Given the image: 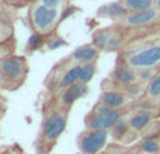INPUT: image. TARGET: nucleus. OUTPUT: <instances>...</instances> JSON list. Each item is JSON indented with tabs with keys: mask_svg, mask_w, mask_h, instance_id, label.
Masks as SVG:
<instances>
[{
	"mask_svg": "<svg viewBox=\"0 0 160 154\" xmlns=\"http://www.w3.org/2000/svg\"><path fill=\"white\" fill-rule=\"evenodd\" d=\"M69 115V109L58 105L51 95L48 97L42 105L41 123L34 142L35 154H51L53 152L61 136L66 130Z\"/></svg>",
	"mask_w": 160,
	"mask_h": 154,
	"instance_id": "nucleus-1",
	"label": "nucleus"
},
{
	"mask_svg": "<svg viewBox=\"0 0 160 154\" xmlns=\"http://www.w3.org/2000/svg\"><path fill=\"white\" fill-rule=\"evenodd\" d=\"M117 59L138 72H156L160 67V32L131 38L117 53Z\"/></svg>",
	"mask_w": 160,
	"mask_h": 154,
	"instance_id": "nucleus-2",
	"label": "nucleus"
},
{
	"mask_svg": "<svg viewBox=\"0 0 160 154\" xmlns=\"http://www.w3.org/2000/svg\"><path fill=\"white\" fill-rule=\"evenodd\" d=\"M30 62L25 55L0 56V90L14 93L27 83L30 76Z\"/></svg>",
	"mask_w": 160,
	"mask_h": 154,
	"instance_id": "nucleus-3",
	"label": "nucleus"
},
{
	"mask_svg": "<svg viewBox=\"0 0 160 154\" xmlns=\"http://www.w3.org/2000/svg\"><path fill=\"white\" fill-rule=\"evenodd\" d=\"M68 11H70V6L65 10H59V8L47 7L42 3L37 2L35 4L27 8L28 27L32 34L49 36L58 31V27L62 20L69 16V14H65Z\"/></svg>",
	"mask_w": 160,
	"mask_h": 154,
	"instance_id": "nucleus-4",
	"label": "nucleus"
},
{
	"mask_svg": "<svg viewBox=\"0 0 160 154\" xmlns=\"http://www.w3.org/2000/svg\"><path fill=\"white\" fill-rule=\"evenodd\" d=\"M82 69L83 65L75 63L72 58L68 55L66 58L61 59L58 63L52 66V69L45 77L44 88L51 95H56V94L62 93L66 88L79 83Z\"/></svg>",
	"mask_w": 160,
	"mask_h": 154,
	"instance_id": "nucleus-5",
	"label": "nucleus"
},
{
	"mask_svg": "<svg viewBox=\"0 0 160 154\" xmlns=\"http://www.w3.org/2000/svg\"><path fill=\"white\" fill-rule=\"evenodd\" d=\"M131 111H132V105L128 108H121V109H112L96 102L84 116V129L110 130L122 116L129 113Z\"/></svg>",
	"mask_w": 160,
	"mask_h": 154,
	"instance_id": "nucleus-6",
	"label": "nucleus"
},
{
	"mask_svg": "<svg viewBox=\"0 0 160 154\" xmlns=\"http://www.w3.org/2000/svg\"><path fill=\"white\" fill-rule=\"evenodd\" d=\"M17 11L0 3V56L16 53Z\"/></svg>",
	"mask_w": 160,
	"mask_h": 154,
	"instance_id": "nucleus-7",
	"label": "nucleus"
},
{
	"mask_svg": "<svg viewBox=\"0 0 160 154\" xmlns=\"http://www.w3.org/2000/svg\"><path fill=\"white\" fill-rule=\"evenodd\" d=\"M91 42L98 48L101 52H114L118 53L125 45V35L121 27L112 22L111 25L98 28L93 32Z\"/></svg>",
	"mask_w": 160,
	"mask_h": 154,
	"instance_id": "nucleus-8",
	"label": "nucleus"
},
{
	"mask_svg": "<svg viewBox=\"0 0 160 154\" xmlns=\"http://www.w3.org/2000/svg\"><path fill=\"white\" fill-rule=\"evenodd\" d=\"M110 130H87L78 136V147L82 154H100L107 146Z\"/></svg>",
	"mask_w": 160,
	"mask_h": 154,
	"instance_id": "nucleus-9",
	"label": "nucleus"
},
{
	"mask_svg": "<svg viewBox=\"0 0 160 154\" xmlns=\"http://www.w3.org/2000/svg\"><path fill=\"white\" fill-rule=\"evenodd\" d=\"M135 101L136 99L129 93H127L124 90H119V88H112V87L101 88V93H100L98 98H97V104L107 108H112V109L128 108Z\"/></svg>",
	"mask_w": 160,
	"mask_h": 154,
	"instance_id": "nucleus-10",
	"label": "nucleus"
},
{
	"mask_svg": "<svg viewBox=\"0 0 160 154\" xmlns=\"http://www.w3.org/2000/svg\"><path fill=\"white\" fill-rule=\"evenodd\" d=\"M155 119H160V115L155 111L145 109V108H132L128 113V123L129 128L138 135H142L148 126L152 123Z\"/></svg>",
	"mask_w": 160,
	"mask_h": 154,
	"instance_id": "nucleus-11",
	"label": "nucleus"
},
{
	"mask_svg": "<svg viewBox=\"0 0 160 154\" xmlns=\"http://www.w3.org/2000/svg\"><path fill=\"white\" fill-rule=\"evenodd\" d=\"M87 93H88V84L76 83L75 85L66 88L65 91L56 94V95H51V94H48V95L52 97V99L58 105H61V107H63V108H66V109L72 111L75 102L78 101V99L82 98V97H84Z\"/></svg>",
	"mask_w": 160,
	"mask_h": 154,
	"instance_id": "nucleus-12",
	"label": "nucleus"
},
{
	"mask_svg": "<svg viewBox=\"0 0 160 154\" xmlns=\"http://www.w3.org/2000/svg\"><path fill=\"white\" fill-rule=\"evenodd\" d=\"M136 136H139L138 133H135L132 129L129 128V123H128V113L125 116H122L115 125L110 129V137L112 139L114 142L121 144H129L132 143L136 139Z\"/></svg>",
	"mask_w": 160,
	"mask_h": 154,
	"instance_id": "nucleus-13",
	"label": "nucleus"
},
{
	"mask_svg": "<svg viewBox=\"0 0 160 154\" xmlns=\"http://www.w3.org/2000/svg\"><path fill=\"white\" fill-rule=\"evenodd\" d=\"M69 56L72 58V60L75 63L79 65L96 63V62H98L100 56H101V51L93 42H88V44H83L78 46Z\"/></svg>",
	"mask_w": 160,
	"mask_h": 154,
	"instance_id": "nucleus-14",
	"label": "nucleus"
},
{
	"mask_svg": "<svg viewBox=\"0 0 160 154\" xmlns=\"http://www.w3.org/2000/svg\"><path fill=\"white\" fill-rule=\"evenodd\" d=\"M128 13H129V11L122 6V3L119 2V0H117V2H111V3L102 4L101 7L97 10V17H100V18H108L112 22H115V21H118V20H121L122 17H125Z\"/></svg>",
	"mask_w": 160,
	"mask_h": 154,
	"instance_id": "nucleus-15",
	"label": "nucleus"
},
{
	"mask_svg": "<svg viewBox=\"0 0 160 154\" xmlns=\"http://www.w3.org/2000/svg\"><path fill=\"white\" fill-rule=\"evenodd\" d=\"M160 137H143L136 152L142 154H160Z\"/></svg>",
	"mask_w": 160,
	"mask_h": 154,
	"instance_id": "nucleus-16",
	"label": "nucleus"
},
{
	"mask_svg": "<svg viewBox=\"0 0 160 154\" xmlns=\"http://www.w3.org/2000/svg\"><path fill=\"white\" fill-rule=\"evenodd\" d=\"M129 13L135 11H143L155 7V0H119Z\"/></svg>",
	"mask_w": 160,
	"mask_h": 154,
	"instance_id": "nucleus-17",
	"label": "nucleus"
},
{
	"mask_svg": "<svg viewBox=\"0 0 160 154\" xmlns=\"http://www.w3.org/2000/svg\"><path fill=\"white\" fill-rule=\"evenodd\" d=\"M97 72V62L96 63H87V65H83V69L82 73H80V79L79 83H83V84H88L91 81V79L94 77Z\"/></svg>",
	"mask_w": 160,
	"mask_h": 154,
	"instance_id": "nucleus-18",
	"label": "nucleus"
},
{
	"mask_svg": "<svg viewBox=\"0 0 160 154\" xmlns=\"http://www.w3.org/2000/svg\"><path fill=\"white\" fill-rule=\"evenodd\" d=\"M37 2H39V0H0L2 4L7 6V7L13 8V10H16V11L31 7V6L35 4Z\"/></svg>",
	"mask_w": 160,
	"mask_h": 154,
	"instance_id": "nucleus-19",
	"label": "nucleus"
},
{
	"mask_svg": "<svg viewBox=\"0 0 160 154\" xmlns=\"http://www.w3.org/2000/svg\"><path fill=\"white\" fill-rule=\"evenodd\" d=\"M47 38L48 36H44V35H38V34H32L27 44V48L25 51L27 52H35V51L41 49L42 46H45V42H47Z\"/></svg>",
	"mask_w": 160,
	"mask_h": 154,
	"instance_id": "nucleus-20",
	"label": "nucleus"
},
{
	"mask_svg": "<svg viewBox=\"0 0 160 154\" xmlns=\"http://www.w3.org/2000/svg\"><path fill=\"white\" fill-rule=\"evenodd\" d=\"M62 45H66V41L62 38L61 35H58V31L52 35H49L47 38V42H45V46H47L48 51H52V49H58L61 48Z\"/></svg>",
	"mask_w": 160,
	"mask_h": 154,
	"instance_id": "nucleus-21",
	"label": "nucleus"
},
{
	"mask_svg": "<svg viewBox=\"0 0 160 154\" xmlns=\"http://www.w3.org/2000/svg\"><path fill=\"white\" fill-rule=\"evenodd\" d=\"M39 3H42V4L47 6V7L59 8V10H65L66 7L70 6L66 3V0H39Z\"/></svg>",
	"mask_w": 160,
	"mask_h": 154,
	"instance_id": "nucleus-22",
	"label": "nucleus"
},
{
	"mask_svg": "<svg viewBox=\"0 0 160 154\" xmlns=\"http://www.w3.org/2000/svg\"><path fill=\"white\" fill-rule=\"evenodd\" d=\"M7 109H8L7 98H6V95H3V94L0 93V122H2L3 118L6 116V113H7Z\"/></svg>",
	"mask_w": 160,
	"mask_h": 154,
	"instance_id": "nucleus-23",
	"label": "nucleus"
},
{
	"mask_svg": "<svg viewBox=\"0 0 160 154\" xmlns=\"http://www.w3.org/2000/svg\"><path fill=\"white\" fill-rule=\"evenodd\" d=\"M155 7L160 10V0H155Z\"/></svg>",
	"mask_w": 160,
	"mask_h": 154,
	"instance_id": "nucleus-24",
	"label": "nucleus"
},
{
	"mask_svg": "<svg viewBox=\"0 0 160 154\" xmlns=\"http://www.w3.org/2000/svg\"><path fill=\"white\" fill-rule=\"evenodd\" d=\"M0 154H14V153L11 152V150H3V152L0 153Z\"/></svg>",
	"mask_w": 160,
	"mask_h": 154,
	"instance_id": "nucleus-25",
	"label": "nucleus"
},
{
	"mask_svg": "<svg viewBox=\"0 0 160 154\" xmlns=\"http://www.w3.org/2000/svg\"><path fill=\"white\" fill-rule=\"evenodd\" d=\"M72 2H73V0H66V3H68V4H72Z\"/></svg>",
	"mask_w": 160,
	"mask_h": 154,
	"instance_id": "nucleus-26",
	"label": "nucleus"
},
{
	"mask_svg": "<svg viewBox=\"0 0 160 154\" xmlns=\"http://www.w3.org/2000/svg\"><path fill=\"white\" fill-rule=\"evenodd\" d=\"M132 154H142V153H139V152H135V153H132Z\"/></svg>",
	"mask_w": 160,
	"mask_h": 154,
	"instance_id": "nucleus-27",
	"label": "nucleus"
},
{
	"mask_svg": "<svg viewBox=\"0 0 160 154\" xmlns=\"http://www.w3.org/2000/svg\"><path fill=\"white\" fill-rule=\"evenodd\" d=\"M159 140H160V139H159Z\"/></svg>",
	"mask_w": 160,
	"mask_h": 154,
	"instance_id": "nucleus-28",
	"label": "nucleus"
}]
</instances>
